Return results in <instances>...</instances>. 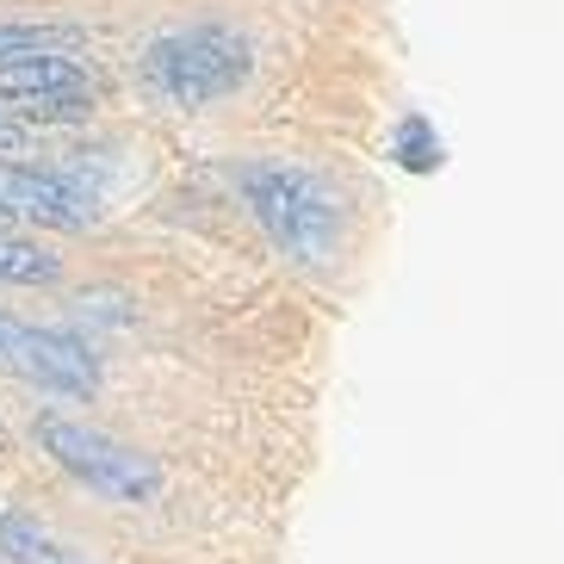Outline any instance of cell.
Listing matches in <instances>:
<instances>
[{
    "instance_id": "cell-8",
    "label": "cell",
    "mask_w": 564,
    "mask_h": 564,
    "mask_svg": "<svg viewBox=\"0 0 564 564\" xmlns=\"http://www.w3.org/2000/svg\"><path fill=\"white\" fill-rule=\"evenodd\" d=\"M0 280L7 285H56L63 280V261L44 242H32V236L0 230Z\"/></svg>"
},
{
    "instance_id": "cell-13",
    "label": "cell",
    "mask_w": 564,
    "mask_h": 564,
    "mask_svg": "<svg viewBox=\"0 0 564 564\" xmlns=\"http://www.w3.org/2000/svg\"><path fill=\"white\" fill-rule=\"evenodd\" d=\"M0 453H7V429H0Z\"/></svg>"
},
{
    "instance_id": "cell-1",
    "label": "cell",
    "mask_w": 564,
    "mask_h": 564,
    "mask_svg": "<svg viewBox=\"0 0 564 564\" xmlns=\"http://www.w3.org/2000/svg\"><path fill=\"white\" fill-rule=\"evenodd\" d=\"M254 68V44L236 25H217V19H199V25H181V32H162L143 51V87H150L162 106L174 112H199V106L230 100L236 87L249 82Z\"/></svg>"
},
{
    "instance_id": "cell-5",
    "label": "cell",
    "mask_w": 564,
    "mask_h": 564,
    "mask_svg": "<svg viewBox=\"0 0 564 564\" xmlns=\"http://www.w3.org/2000/svg\"><path fill=\"white\" fill-rule=\"evenodd\" d=\"M0 100L25 118H82L94 106V75L63 51H32L0 63Z\"/></svg>"
},
{
    "instance_id": "cell-2",
    "label": "cell",
    "mask_w": 564,
    "mask_h": 564,
    "mask_svg": "<svg viewBox=\"0 0 564 564\" xmlns=\"http://www.w3.org/2000/svg\"><path fill=\"white\" fill-rule=\"evenodd\" d=\"M242 199H249L254 224L267 230V242L299 267H323L341 242V199L316 181L311 167L292 162H249L236 174Z\"/></svg>"
},
{
    "instance_id": "cell-6",
    "label": "cell",
    "mask_w": 564,
    "mask_h": 564,
    "mask_svg": "<svg viewBox=\"0 0 564 564\" xmlns=\"http://www.w3.org/2000/svg\"><path fill=\"white\" fill-rule=\"evenodd\" d=\"M0 181H7V199L19 217H32L44 230H87L94 224V193H82L75 181L51 174V167H19L0 162Z\"/></svg>"
},
{
    "instance_id": "cell-4",
    "label": "cell",
    "mask_w": 564,
    "mask_h": 564,
    "mask_svg": "<svg viewBox=\"0 0 564 564\" xmlns=\"http://www.w3.org/2000/svg\"><path fill=\"white\" fill-rule=\"evenodd\" d=\"M0 372H13L37 391H56V398H94L100 391V360L75 335L32 329L7 311H0Z\"/></svg>"
},
{
    "instance_id": "cell-3",
    "label": "cell",
    "mask_w": 564,
    "mask_h": 564,
    "mask_svg": "<svg viewBox=\"0 0 564 564\" xmlns=\"http://www.w3.org/2000/svg\"><path fill=\"white\" fill-rule=\"evenodd\" d=\"M37 447L51 453L82 490H94V497H106V502L143 509V502L162 497V465H155L150 453L124 447V441H112L106 429H87L75 415H56V410L37 415Z\"/></svg>"
},
{
    "instance_id": "cell-11",
    "label": "cell",
    "mask_w": 564,
    "mask_h": 564,
    "mask_svg": "<svg viewBox=\"0 0 564 564\" xmlns=\"http://www.w3.org/2000/svg\"><path fill=\"white\" fill-rule=\"evenodd\" d=\"M25 143H32V124H25V118H7V112H0V155H19Z\"/></svg>"
},
{
    "instance_id": "cell-9",
    "label": "cell",
    "mask_w": 564,
    "mask_h": 564,
    "mask_svg": "<svg viewBox=\"0 0 564 564\" xmlns=\"http://www.w3.org/2000/svg\"><path fill=\"white\" fill-rule=\"evenodd\" d=\"M398 162L410 167V174H429V167H441V137L429 131V118H403V131H398Z\"/></svg>"
},
{
    "instance_id": "cell-10",
    "label": "cell",
    "mask_w": 564,
    "mask_h": 564,
    "mask_svg": "<svg viewBox=\"0 0 564 564\" xmlns=\"http://www.w3.org/2000/svg\"><path fill=\"white\" fill-rule=\"evenodd\" d=\"M56 44H75L68 25H0V63L7 56H32V51H56Z\"/></svg>"
},
{
    "instance_id": "cell-7",
    "label": "cell",
    "mask_w": 564,
    "mask_h": 564,
    "mask_svg": "<svg viewBox=\"0 0 564 564\" xmlns=\"http://www.w3.org/2000/svg\"><path fill=\"white\" fill-rule=\"evenodd\" d=\"M0 552L13 564H100V558H87L82 546L51 540L44 521H32V514H19V509H0Z\"/></svg>"
},
{
    "instance_id": "cell-12",
    "label": "cell",
    "mask_w": 564,
    "mask_h": 564,
    "mask_svg": "<svg viewBox=\"0 0 564 564\" xmlns=\"http://www.w3.org/2000/svg\"><path fill=\"white\" fill-rule=\"evenodd\" d=\"M13 217H19V212H13V199H7V181H0V230H7Z\"/></svg>"
}]
</instances>
